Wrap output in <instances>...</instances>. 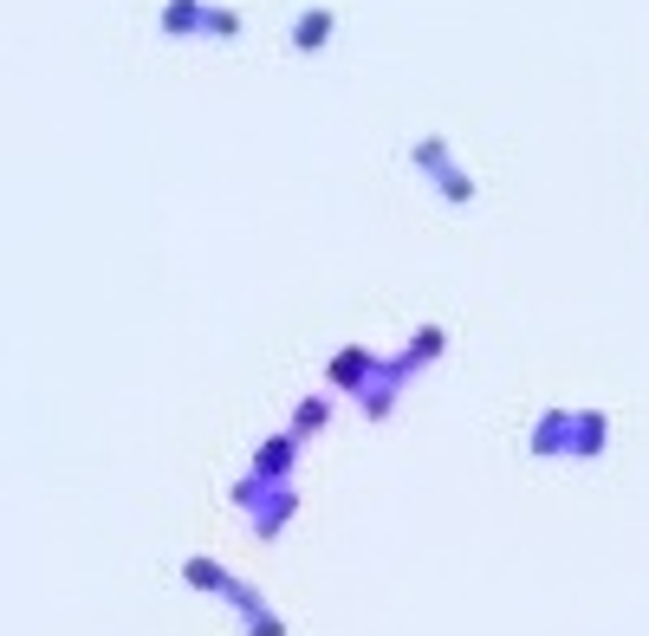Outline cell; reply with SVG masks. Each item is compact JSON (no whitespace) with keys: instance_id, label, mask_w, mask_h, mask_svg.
Segmentation results:
<instances>
[{"instance_id":"1","label":"cell","mask_w":649,"mask_h":636,"mask_svg":"<svg viewBox=\"0 0 649 636\" xmlns=\"http://www.w3.org/2000/svg\"><path fill=\"white\" fill-rule=\"evenodd\" d=\"M416 163L429 169L435 189H448V202H455V209H468V202H474V182L455 169V156H448V143H441V137H423V143H416Z\"/></svg>"},{"instance_id":"2","label":"cell","mask_w":649,"mask_h":636,"mask_svg":"<svg viewBox=\"0 0 649 636\" xmlns=\"http://www.w3.org/2000/svg\"><path fill=\"white\" fill-rule=\"evenodd\" d=\"M377 377H383V364H377L370 352H358V345L332 357V383H345V390H370Z\"/></svg>"},{"instance_id":"6","label":"cell","mask_w":649,"mask_h":636,"mask_svg":"<svg viewBox=\"0 0 649 636\" xmlns=\"http://www.w3.org/2000/svg\"><path fill=\"white\" fill-rule=\"evenodd\" d=\"M312 428H325V397L299 403V423H292V435H312Z\"/></svg>"},{"instance_id":"5","label":"cell","mask_w":649,"mask_h":636,"mask_svg":"<svg viewBox=\"0 0 649 636\" xmlns=\"http://www.w3.org/2000/svg\"><path fill=\"white\" fill-rule=\"evenodd\" d=\"M202 33H215V40H234V33H240V13H227V7H209V13H202Z\"/></svg>"},{"instance_id":"3","label":"cell","mask_w":649,"mask_h":636,"mask_svg":"<svg viewBox=\"0 0 649 636\" xmlns=\"http://www.w3.org/2000/svg\"><path fill=\"white\" fill-rule=\"evenodd\" d=\"M332 26H338V13H332V7H312V13H299V33H292V46H299V53H318V46L332 40Z\"/></svg>"},{"instance_id":"4","label":"cell","mask_w":649,"mask_h":636,"mask_svg":"<svg viewBox=\"0 0 649 636\" xmlns=\"http://www.w3.org/2000/svg\"><path fill=\"white\" fill-rule=\"evenodd\" d=\"M202 13H209L202 0H169V7H163V33H169V40H176V33H202Z\"/></svg>"}]
</instances>
